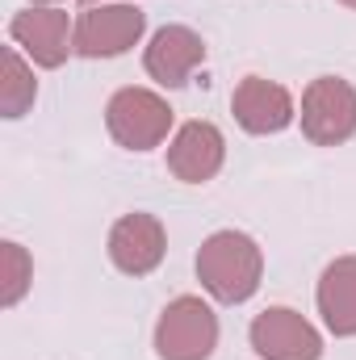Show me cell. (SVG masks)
I'll return each instance as SVG.
<instances>
[{"label":"cell","instance_id":"5bb4252c","mask_svg":"<svg viewBox=\"0 0 356 360\" xmlns=\"http://www.w3.org/2000/svg\"><path fill=\"white\" fill-rule=\"evenodd\" d=\"M0 260H4V281H0V306L4 310H13L21 297H25V289H30V281H34V260H30V252L21 248V243H13V239H4L0 243Z\"/></svg>","mask_w":356,"mask_h":360},{"label":"cell","instance_id":"5b68a950","mask_svg":"<svg viewBox=\"0 0 356 360\" xmlns=\"http://www.w3.org/2000/svg\"><path fill=\"white\" fill-rule=\"evenodd\" d=\"M147 30V13L139 4H89L76 17V55L84 59H117L139 46Z\"/></svg>","mask_w":356,"mask_h":360},{"label":"cell","instance_id":"2e32d148","mask_svg":"<svg viewBox=\"0 0 356 360\" xmlns=\"http://www.w3.org/2000/svg\"><path fill=\"white\" fill-rule=\"evenodd\" d=\"M340 4H344V8H356V0H340Z\"/></svg>","mask_w":356,"mask_h":360},{"label":"cell","instance_id":"ba28073f","mask_svg":"<svg viewBox=\"0 0 356 360\" xmlns=\"http://www.w3.org/2000/svg\"><path fill=\"white\" fill-rule=\"evenodd\" d=\"M168 256V231L155 214H122L109 231V260L113 269L126 272V276H147L164 264Z\"/></svg>","mask_w":356,"mask_h":360},{"label":"cell","instance_id":"9c48e42d","mask_svg":"<svg viewBox=\"0 0 356 360\" xmlns=\"http://www.w3.org/2000/svg\"><path fill=\"white\" fill-rule=\"evenodd\" d=\"M231 113L248 134H281L285 126H293L298 105L285 84L265 80V76H243L231 96Z\"/></svg>","mask_w":356,"mask_h":360},{"label":"cell","instance_id":"277c9868","mask_svg":"<svg viewBox=\"0 0 356 360\" xmlns=\"http://www.w3.org/2000/svg\"><path fill=\"white\" fill-rule=\"evenodd\" d=\"M302 134L314 147H340L356 134V89L340 76H319L302 92Z\"/></svg>","mask_w":356,"mask_h":360},{"label":"cell","instance_id":"8992f818","mask_svg":"<svg viewBox=\"0 0 356 360\" xmlns=\"http://www.w3.org/2000/svg\"><path fill=\"white\" fill-rule=\"evenodd\" d=\"M252 352L265 360H323V335L289 306H268L252 319Z\"/></svg>","mask_w":356,"mask_h":360},{"label":"cell","instance_id":"4fadbf2b","mask_svg":"<svg viewBox=\"0 0 356 360\" xmlns=\"http://www.w3.org/2000/svg\"><path fill=\"white\" fill-rule=\"evenodd\" d=\"M38 101V80H34V68L25 63L21 46H4V72H0V113L8 122L25 117Z\"/></svg>","mask_w":356,"mask_h":360},{"label":"cell","instance_id":"9a60e30c","mask_svg":"<svg viewBox=\"0 0 356 360\" xmlns=\"http://www.w3.org/2000/svg\"><path fill=\"white\" fill-rule=\"evenodd\" d=\"M30 4H38V8H55L59 0H30Z\"/></svg>","mask_w":356,"mask_h":360},{"label":"cell","instance_id":"52a82bcc","mask_svg":"<svg viewBox=\"0 0 356 360\" xmlns=\"http://www.w3.org/2000/svg\"><path fill=\"white\" fill-rule=\"evenodd\" d=\"M8 38L46 72L63 68L68 55L76 51V25H72V17L63 8H38V4L21 8L8 21Z\"/></svg>","mask_w":356,"mask_h":360},{"label":"cell","instance_id":"8fae6325","mask_svg":"<svg viewBox=\"0 0 356 360\" xmlns=\"http://www.w3.org/2000/svg\"><path fill=\"white\" fill-rule=\"evenodd\" d=\"M201 63H205V42H201V34L189 30V25H164V30H155V38H151L147 51H143L147 76H151L155 84H164V89H184L189 76H193Z\"/></svg>","mask_w":356,"mask_h":360},{"label":"cell","instance_id":"6da1fadb","mask_svg":"<svg viewBox=\"0 0 356 360\" xmlns=\"http://www.w3.org/2000/svg\"><path fill=\"white\" fill-rule=\"evenodd\" d=\"M260 276H265V252L243 231H214L197 252V281L222 306L248 302L260 289Z\"/></svg>","mask_w":356,"mask_h":360},{"label":"cell","instance_id":"30bf717a","mask_svg":"<svg viewBox=\"0 0 356 360\" xmlns=\"http://www.w3.org/2000/svg\"><path fill=\"white\" fill-rule=\"evenodd\" d=\"M227 139L214 122H184L168 143V172L184 184H205L222 172Z\"/></svg>","mask_w":356,"mask_h":360},{"label":"cell","instance_id":"e0dca14e","mask_svg":"<svg viewBox=\"0 0 356 360\" xmlns=\"http://www.w3.org/2000/svg\"><path fill=\"white\" fill-rule=\"evenodd\" d=\"M84 4H96V0H84Z\"/></svg>","mask_w":356,"mask_h":360},{"label":"cell","instance_id":"3957f363","mask_svg":"<svg viewBox=\"0 0 356 360\" xmlns=\"http://www.w3.org/2000/svg\"><path fill=\"white\" fill-rule=\"evenodd\" d=\"M214 348H218V314L201 297L184 293L164 306V314L155 323L160 360H210Z\"/></svg>","mask_w":356,"mask_h":360},{"label":"cell","instance_id":"7c38bea8","mask_svg":"<svg viewBox=\"0 0 356 360\" xmlns=\"http://www.w3.org/2000/svg\"><path fill=\"white\" fill-rule=\"evenodd\" d=\"M319 314L336 340L356 335V256L331 260L319 276Z\"/></svg>","mask_w":356,"mask_h":360},{"label":"cell","instance_id":"7a4b0ae2","mask_svg":"<svg viewBox=\"0 0 356 360\" xmlns=\"http://www.w3.org/2000/svg\"><path fill=\"white\" fill-rule=\"evenodd\" d=\"M105 130L126 151H151L172 130V105L151 89H117L105 105Z\"/></svg>","mask_w":356,"mask_h":360}]
</instances>
